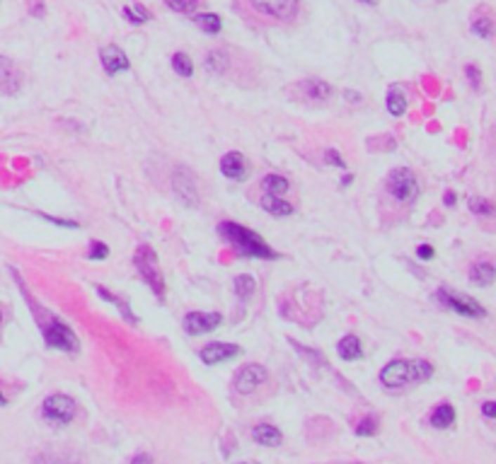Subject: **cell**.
I'll return each instance as SVG.
<instances>
[{
	"label": "cell",
	"mask_w": 496,
	"mask_h": 464,
	"mask_svg": "<svg viewBox=\"0 0 496 464\" xmlns=\"http://www.w3.org/2000/svg\"><path fill=\"white\" fill-rule=\"evenodd\" d=\"M482 411H484V416H487V418H494L496 416V404L494 402H487L482 406Z\"/></svg>",
	"instance_id": "f35d334b"
},
{
	"label": "cell",
	"mask_w": 496,
	"mask_h": 464,
	"mask_svg": "<svg viewBox=\"0 0 496 464\" xmlns=\"http://www.w3.org/2000/svg\"><path fill=\"white\" fill-rule=\"evenodd\" d=\"M417 254L422 256V259H431V256H433V247H431V244H422V247L417 249Z\"/></svg>",
	"instance_id": "74e56055"
},
{
	"label": "cell",
	"mask_w": 496,
	"mask_h": 464,
	"mask_svg": "<svg viewBox=\"0 0 496 464\" xmlns=\"http://www.w3.org/2000/svg\"><path fill=\"white\" fill-rule=\"evenodd\" d=\"M433 375L429 360H392L380 373V382L388 390H405L417 382H426Z\"/></svg>",
	"instance_id": "7a4b0ae2"
},
{
	"label": "cell",
	"mask_w": 496,
	"mask_h": 464,
	"mask_svg": "<svg viewBox=\"0 0 496 464\" xmlns=\"http://www.w3.org/2000/svg\"><path fill=\"white\" fill-rule=\"evenodd\" d=\"M0 324H3V312H0Z\"/></svg>",
	"instance_id": "ee69618b"
},
{
	"label": "cell",
	"mask_w": 496,
	"mask_h": 464,
	"mask_svg": "<svg viewBox=\"0 0 496 464\" xmlns=\"http://www.w3.org/2000/svg\"><path fill=\"white\" fill-rule=\"evenodd\" d=\"M41 331H44V341H46L48 348H56V351H63V353H75L80 348L78 336H75L61 319H56V317H51L46 324H41Z\"/></svg>",
	"instance_id": "5b68a950"
},
{
	"label": "cell",
	"mask_w": 496,
	"mask_h": 464,
	"mask_svg": "<svg viewBox=\"0 0 496 464\" xmlns=\"http://www.w3.org/2000/svg\"><path fill=\"white\" fill-rule=\"evenodd\" d=\"M41 416L51 425H68L75 418V402L65 395H53L44 402Z\"/></svg>",
	"instance_id": "52a82bcc"
},
{
	"label": "cell",
	"mask_w": 496,
	"mask_h": 464,
	"mask_svg": "<svg viewBox=\"0 0 496 464\" xmlns=\"http://www.w3.org/2000/svg\"><path fill=\"white\" fill-rule=\"evenodd\" d=\"M254 288H257V283H254L252 276H237L235 278V293L240 300H249L254 293Z\"/></svg>",
	"instance_id": "484cf974"
},
{
	"label": "cell",
	"mask_w": 496,
	"mask_h": 464,
	"mask_svg": "<svg viewBox=\"0 0 496 464\" xmlns=\"http://www.w3.org/2000/svg\"><path fill=\"white\" fill-rule=\"evenodd\" d=\"M264 382H266V370L261 368V365L252 363L237 370L235 380H233V387H235L237 395H254Z\"/></svg>",
	"instance_id": "ba28073f"
},
{
	"label": "cell",
	"mask_w": 496,
	"mask_h": 464,
	"mask_svg": "<svg viewBox=\"0 0 496 464\" xmlns=\"http://www.w3.org/2000/svg\"><path fill=\"white\" fill-rule=\"evenodd\" d=\"M107 254H109V247H107V244H102V242H92L90 244V252H87L90 259H105Z\"/></svg>",
	"instance_id": "e575fe53"
},
{
	"label": "cell",
	"mask_w": 496,
	"mask_h": 464,
	"mask_svg": "<svg viewBox=\"0 0 496 464\" xmlns=\"http://www.w3.org/2000/svg\"><path fill=\"white\" fill-rule=\"evenodd\" d=\"M470 208L475 211V213H479V216H494V206L489 204V201H484V199H475V196H472L470 199Z\"/></svg>",
	"instance_id": "1f68e13d"
},
{
	"label": "cell",
	"mask_w": 496,
	"mask_h": 464,
	"mask_svg": "<svg viewBox=\"0 0 496 464\" xmlns=\"http://www.w3.org/2000/svg\"><path fill=\"white\" fill-rule=\"evenodd\" d=\"M325 160L329 162V165H334V167H344V160H341V155L337 150H327Z\"/></svg>",
	"instance_id": "d590c367"
},
{
	"label": "cell",
	"mask_w": 496,
	"mask_h": 464,
	"mask_svg": "<svg viewBox=\"0 0 496 464\" xmlns=\"http://www.w3.org/2000/svg\"><path fill=\"white\" fill-rule=\"evenodd\" d=\"M455 423V409L450 404H440L433 409L431 413V425L433 428H450Z\"/></svg>",
	"instance_id": "d6986e66"
},
{
	"label": "cell",
	"mask_w": 496,
	"mask_h": 464,
	"mask_svg": "<svg viewBox=\"0 0 496 464\" xmlns=\"http://www.w3.org/2000/svg\"><path fill=\"white\" fill-rule=\"evenodd\" d=\"M218 324H221V314L218 312H189L187 319H184V329L192 336L216 329Z\"/></svg>",
	"instance_id": "30bf717a"
},
{
	"label": "cell",
	"mask_w": 496,
	"mask_h": 464,
	"mask_svg": "<svg viewBox=\"0 0 496 464\" xmlns=\"http://www.w3.org/2000/svg\"><path fill=\"white\" fill-rule=\"evenodd\" d=\"M388 112L392 117H402V114L407 112V97L402 90H397V87H392L388 92Z\"/></svg>",
	"instance_id": "cb8c5ba5"
},
{
	"label": "cell",
	"mask_w": 496,
	"mask_h": 464,
	"mask_svg": "<svg viewBox=\"0 0 496 464\" xmlns=\"http://www.w3.org/2000/svg\"><path fill=\"white\" fill-rule=\"evenodd\" d=\"M252 440L257 445H264V447H279L281 445V433H279V428H274V425H266V423H261V425H254V430H252Z\"/></svg>",
	"instance_id": "2e32d148"
},
{
	"label": "cell",
	"mask_w": 496,
	"mask_h": 464,
	"mask_svg": "<svg viewBox=\"0 0 496 464\" xmlns=\"http://www.w3.org/2000/svg\"><path fill=\"white\" fill-rule=\"evenodd\" d=\"M131 464H150V457L148 455H136L133 460H131Z\"/></svg>",
	"instance_id": "ab89813d"
},
{
	"label": "cell",
	"mask_w": 496,
	"mask_h": 464,
	"mask_svg": "<svg viewBox=\"0 0 496 464\" xmlns=\"http://www.w3.org/2000/svg\"><path fill=\"white\" fill-rule=\"evenodd\" d=\"M240 353V346L235 343H209V346H204V351H201V360H204L206 365H218L223 363V360H230L235 358Z\"/></svg>",
	"instance_id": "8fae6325"
},
{
	"label": "cell",
	"mask_w": 496,
	"mask_h": 464,
	"mask_svg": "<svg viewBox=\"0 0 496 464\" xmlns=\"http://www.w3.org/2000/svg\"><path fill=\"white\" fill-rule=\"evenodd\" d=\"M453 204H455V196L448 191V196H445V206H453Z\"/></svg>",
	"instance_id": "60d3db41"
},
{
	"label": "cell",
	"mask_w": 496,
	"mask_h": 464,
	"mask_svg": "<svg viewBox=\"0 0 496 464\" xmlns=\"http://www.w3.org/2000/svg\"><path fill=\"white\" fill-rule=\"evenodd\" d=\"M472 32H475L477 37H482V39H492V32H494L492 20H489V18H477L475 22H472Z\"/></svg>",
	"instance_id": "f546056e"
},
{
	"label": "cell",
	"mask_w": 496,
	"mask_h": 464,
	"mask_svg": "<svg viewBox=\"0 0 496 464\" xmlns=\"http://www.w3.org/2000/svg\"><path fill=\"white\" fill-rule=\"evenodd\" d=\"M261 187H264V191L269 196H279V199H283V194L288 191V179L279 177V174H269V177H264Z\"/></svg>",
	"instance_id": "603a6c76"
},
{
	"label": "cell",
	"mask_w": 496,
	"mask_h": 464,
	"mask_svg": "<svg viewBox=\"0 0 496 464\" xmlns=\"http://www.w3.org/2000/svg\"><path fill=\"white\" fill-rule=\"evenodd\" d=\"M361 3H368V5H375L378 0H361Z\"/></svg>",
	"instance_id": "b9f144b4"
},
{
	"label": "cell",
	"mask_w": 496,
	"mask_h": 464,
	"mask_svg": "<svg viewBox=\"0 0 496 464\" xmlns=\"http://www.w3.org/2000/svg\"><path fill=\"white\" fill-rule=\"evenodd\" d=\"M165 5L174 13H192L196 8V0H165Z\"/></svg>",
	"instance_id": "d6a6232c"
},
{
	"label": "cell",
	"mask_w": 496,
	"mask_h": 464,
	"mask_svg": "<svg viewBox=\"0 0 496 464\" xmlns=\"http://www.w3.org/2000/svg\"><path fill=\"white\" fill-rule=\"evenodd\" d=\"M124 18L131 20L133 25H143V22L148 20V13H145L143 8H136V10L133 8H126V10H124Z\"/></svg>",
	"instance_id": "836d02e7"
},
{
	"label": "cell",
	"mask_w": 496,
	"mask_h": 464,
	"mask_svg": "<svg viewBox=\"0 0 496 464\" xmlns=\"http://www.w3.org/2000/svg\"><path fill=\"white\" fill-rule=\"evenodd\" d=\"M196 25H199V29L206 32V34H218V32L223 29V20L214 13L199 15V18H196Z\"/></svg>",
	"instance_id": "d4e9b609"
},
{
	"label": "cell",
	"mask_w": 496,
	"mask_h": 464,
	"mask_svg": "<svg viewBox=\"0 0 496 464\" xmlns=\"http://www.w3.org/2000/svg\"><path fill=\"white\" fill-rule=\"evenodd\" d=\"M261 208L269 211L271 216H291L293 213V206L288 204V201L279 199V196H269V194L261 199Z\"/></svg>",
	"instance_id": "7402d4cb"
},
{
	"label": "cell",
	"mask_w": 496,
	"mask_h": 464,
	"mask_svg": "<svg viewBox=\"0 0 496 464\" xmlns=\"http://www.w3.org/2000/svg\"><path fill=\"white\" fill-rule=\"evenodd\" d=\"M97 293H100V298H105V300H107V303L117 305V307H119V312H122L124 317H126V319H129V322H133V324H136V322H138V319H136V317H133V314H131V307H129V305H126V303H124V300H119L117 296H112V293H107V291H105V288H100V286H97Z\"/></svg>",
	"instance_id": "83f0119b"
},
{
	"label": "cell",
	"mask_w": 496,
	"mask_h": 464,
	"mask_svg": "<svg viewBox=\"0 0 496 464\" xmlns=\"http://www.w3.org/2000/svg\"><path fill=\"white\" fill-rule=\"evenodd\" d=\"M172 68L177 70L182 78H192V73H194V65H192V61H189L187 53H174V56H172Z\"/></svg>",
	"instance_id": "f1b7e54d"
},
{
	"label": "cell",
	"mask_w": 496,
	"mask_h": 464,
	"mask_svg": "<svg viewBox=\"0 0 496 464\" xmlns=\"http://www.w3.org/2000/svg\"><path fill=\"white\" fill-rule=\"evenodd\" d=\"M0 406H5V397L3 395H0Z\"/></svg>",
	"instance_id": "7bdbcfd3"
},
{
	"label": "cell",
	"mask_w": 496,
	"mask_h": 464,
	"mask_svg": "<svg viewBox=\"0 0 496 464\" xmlns=\"http://www.w3.org/2000/svg\"><path fill=\"white\" fill-rule=\"evenodd\" d=\"M337 351H339V356L344 360H356L361 358L363 348H361V341H358V336L348 334L339 341V346H337Z\"/></svg>",
	"instance_id": "ffe728a7"
},
{
	"label": "cell",
	"mask_w": 496,
	"mask_h": 464,
	"mask_svg": "<svg viewBox=\"0 0 496 464\" xmlns=\"http://www.w3.org/2000/svg\"><path fill=\"white\" fill-rule=\"evenodd\" d=\"M102 65H105V70L109 75H117V73L129 70V58H126V53H124L122 48L114 46V44H109V46L102 48Z\"/></svg>",
	"instance_id": "4fadbf2b"
},
{
	"label": "cell",
	"mask_w": 496,
	"mask_h": 464,
	"mask_svg": "<svg viewBox=\"0 0 496 464\" xmlns=\"http://www.w3.org/2000/svg\"><path fill=\"white\" fill-rule=\"evenodd\" d=\"M237 13L259 27H283L298 18L301 0H235Z\"/></svg>",
	"instance_id": "6da1fadb"
},
{
	"label": "cell",
	"mask_w": 496,
	"mask_h": 464,
	"mask_svg": "<svg viewBox=\"0 0 496 464\" xmlns=\"http://www.w3.org/2000/svg\"><path fill=\"white\" fill-rule=\"evenodd\" d=\"M230 63H233V58H230V53L228 51H223V48H214V51H209V56H206V70H209L211 75H226V73H230Z\"/></svg>",
	"instance_id": "9a60e30c"
},
{
	"label": "cell",
	"mask_w": 496,
	"mask_h": 464,
	"mask_svg": "<svg viewBox=\"0 0 496 464\" xmlns=\"http://www.w3.org/2000/svg\"><path fill=\"white\" fill-rule=\"evenodd\" d=\"M34 464H80V462L70 455H61V452H44V455L37 457Z\"/></svg>",
	"instance_id": "4316f807"
},
{
	"label": "cell",
	"mask_w": 496,
	"mask_h": 464,
	"mask_svg": "<svg viewBox=\"0 0 496 464\" xmlns=\"http://www.w3.org/2000/svg\"><path fill=\"white\" fill-rule=\"evenodd\" d=\"M133 261H136V269H138L141 278H143V281L152 288V293H155L157 298L165 296V281H162V271H160V266H157L155 252H152L148 244L138 247V252H136V259Z\"/></svg>",
	"instance_id": "277c9868"
},
{
	"label": "cell",
	"mask_w": 496,
	"mask_h": 464,
	"mask_svg": "<svg viewBox=\"0 0 496 464\" xmlns=\"http://www.w3.org/2000/svg\"><path fill=\"white\" fill-rule=\"evenodd\" d=\"M218 232L228 239V242L235 247V252H240L242 256H254V259H276V252L264 244L257 237V232L247 230V227L237 225V223H223L218 225Z\"/></svg>",
	"instance_id": "3957f363"
},
{
	"label": "cell",
	"mask_w": 496,
	"mask_h": 464,
	"mask_svg": "<svg viewBox=\"0 0 496 464\" xmlns=\"http://www.w3.org/2000/svg\"><path fill=\"white\" fill-rule=\"evenodd\" d=\"M296 90H301V95L308 102H325L332 97V87L327 85L325 80H318V78H310V80H305V83H298Z\"/></svg>",
	"instance_id": "5bb4252c"
},
{
	"label": "cell",
	"mask_w": 496,
	"mask_h": 464,
	"mask_svg": "<svg viewBox=\"0 0 496 464\" xmlns=\"http://www.w3.org/2000/svg\"><path fill=\"white\" fill-rule=\"evenodd\" d=\"M470 278H472V283H477V286H492L494 278H496V269L489 264V261H482V264L472 266Z\"/></svg>",
	"instance_id": "44dd1931"
},
{
	"label": "cell",
	"mask_w": 496,
	"mask_h": 464,
	"mask_svg": "<svg viewBox=\"0 0 496 464\" xmlns=\"http://www.w3.org/2000/svg\"><path fill=\"white\" fill-rule=\"evenodd\" d=\"M20 85H22L20 70L15 68L13 61L0 56V92L3 95H15V92H20Z\"/></svg>",
	"instance_id": "7c38bea8"
},
{
	"label": "cell",
	"mask_w": 496,
	"mask_h": 464,
	"mask_svg": "<svg viewBox=\"0 0 496 464\" xmlns=\"http://www.w3.org/2000/svg\"><path fill=\"white\" fill-rule=\"evenodd\" d=\"M436 300H438V303H443L448 310H453V312H460V314H465V317H484L482 305H477L472 298L455 296V293H450L448 288H440V291L436 293Z\"/></svg>",
	"instance_id": "9c48e42d"
},
{
	"label": "cell",
	"mask_w": 496,
	"mask_h": 464,
	"mask_svg": "<svg viewBox=\"0 0 496 464\" xmlns=\"http://www.w3.org/2000/svg\"><path fill=\"white\" fill-rule=\"evenodd\" d=\"M242 169H244V162H242V155H240V152H228V155L221 160V172L230 179L242 177Z\"/></svg>",
	"instance_id": "ac0fdd59"
},
{
	"label": "cell",
	"mask_w": 496,
	"mask_h": 464,
	"mask_svg": "<svg viewBox=\"0 0 496 464\" xmlns=\"http://www.w3.org/2000/svg\"><path fill=\"white\" fill-rule=\"evenodd\" d=\"M465 73L470 75V83H472V87H477V90H479V85H482V80H479V70L475 68V65H467Z\"/></svg>",
	"instance_id": "8d00e7d4"
},
{
	"label": "cell",
	"mask_w": 496,
	"mask_h": 464,
	"mask_svg": "<svg viewBox=\"0 0 496 464\" xmlns=\"http://www.w3.org/2000/svg\"><path fill=\"white\" fill-rule=\"evenodd\" d=\"M174 191H177L179 196H182V201H187L189 206L196 204V187H194V179L189 177V172H179L177 177H174Z\"/></svg>",
	"instance_id": "e0dca14e"
},
{
	"label": "cell",
	"mask_w": 496,
	"mask_h": 464,
	"mask_svg": "<svg viewBox=\"0 0 496 464\" xmlns=\"http://www.w3.org/2000/svg\"><path fill=\"white\" fill-rule=\"evenodd\" d=\"M356 433L358 435H375V433H378V418H375V416L361 418V423L356 425Z\"/></svg>",
	"instance_id": "4dcf8cb0"
},
{
	"label": "cell",
	"mask_w": 496,
	"mask_h": 464,
	"mask_svg": "<svg viewBox=\"0 0 496 464\" xmlns=\"http://www.w3.org/2000/svg\"><path fill=\"white\" fill-rule=\"evenodd\" d=\"M388 194L397 204H410L414 201V196L419 194V184L417 177H414L412 169L402 167V169H392L388 177Z\"/></svg>",
	"instance_id": "8992f818"
}]
</instances>
